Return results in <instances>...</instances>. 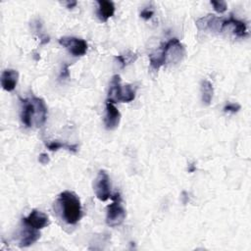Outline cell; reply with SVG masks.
<instances>
[{
  "instance_id": "obj_1",
  "label": "cell",
  "mask_w": 251,
  "mask_h": 251,
  "mask_svg": "<svg viewBox=\"0 0 251 251\" xmlns=\"http://www.w3.org/2000/svg\"><path fill=\"white\" fill-rule=\"evenodd\" d=\"M62 210V216L69 225H75L82 216L81 204L75 193L70 190H65L60 193L58 198Z\"/></svg>"
},
{
  "instance_id": "obj_2",
  "label": "cell",
  "mask_w": 251,
  "mask_h": 251,
  "mask_svg": "<svg viewBox=\"0 0 251 251\" xmlns=\"http://www.w3.org/2000/svg\"><path fill=\"white\" fill-rule=\"evenodd\" d=\"M111 199L114 200L112 204L107 207L106 214V224L109 226H120L126 219V210L121 204V197L119 193H115L114 196H111Z\"/></svg>"
},
{
  "instance_id": "obj_3",
  "label": "cell",
  "mask_w": 251,
  "mask_h": 251,
  "mask_svg": "<svg viewBox=\"0 0 251 251\" xmlns=\"http://www.w3.org/2000/svg\"><path fill=\"white\" fill-rule=\"evenodd\" d=\"M93 189L96 197L101 201H106L111 198V184L109 176L105 171H99L93 184Z\"/></svg>"
},
{
  "instance_id": "obj_4",
  "label": "cell",
  "mask_w": 251,
  "mask_h": 251,
  "mask_svg": "<svg viewBox=\"0 0 251 251\" xmlns=\"http://www.w3.org/2000/svg\"><path fill=\"white\" fill-rule=\"evenodd\" d=\"M59 43L75 57L83 56L87 51V43L85 40L81 38L64 36L59 39Z\"/></svg>"
},
{
  "instance_id": "obj_5",
  "label": "cell",
  "mask_w": 251,
  "mask_h": 251,
  "mask_svg": "<svg viewBox=\"0 0 251 251\" xmlns=\"http://www.w3.org/2000/svg\"><path fill=\"white\" fill-rule=\"evenodd\" d=\"M196 25L200 30L222 31L224 27V19L218 18L215 15H207L196 21Z\"/></svg>"
},
{
  "instance_id": "obj_6",
  "label": "cell",
  "mask_w": 251,
  "mask_h": 251,
  "mask_svg": "<svg viewBox=\"0 0 251 251\" xmlns=\"http://www.w3.org/2000/svg\"><path fill=\"white\" fill-rule=\"evenodd\" d=\"M23 224L35 229H41L49 225V219L48 216L43 212L32 210L27 217L23 219Z\"/></svg>"
},
{
  "instance_id": "obj_7",
  "label": "cell",
  "mask_w": 251,
  "mask_h": 251,
  "mask_svg": "<svg viewBox=\"0 0 251 251\" xmlns=\"http://www.w3.org/2000/svg\"><path fill=\"white\" fill-rule=\"evenodd\" d=\"M21 101H22V111H21L22 123L26 127H30L32 126L33 121L35 120V115H36L34 103L31 98L21 99Z\"/></svg>"
},
{
  "instance_id": "obj_8",
  "label": "cell",
  "mask_w": 251,
  "mask_h": 251,
  "mask_svg": "<svg viewBox=\"0 0 251 251\" xmlns=\"http://www.w3.org/2000/svg\"><path fill=\"white\" fill-rule=\"evenodd\" d=\"M121 121V113L115 106L114 102L107 100L106 101V115L104 119L105 126L107 129H115Z\"/></svg>"
},
{
  "instance_id": "obj_9",
  "label": "cell",
  "mask_w": 251,
  "mask_h": 251,
  "mask_svg": "<svg viewBox=\"0 0 251 251\" xmlns=\"http://www.w3.org/2000/svg\"><path fill=\"white\" fill-rule=\"evenodd\" d=\"M19 78V73L16 70L8 69L3 71L1 75V86L6 91H12L15 89Z\"/></svg>"
},
{
  "instance_id": "obj_10",
  "label": "cell",
  "mask_w": 251,
  "mask_h": 251,
  "mask_svg": "<svg viewBox=\"0 0 251 251\" xmlns=\"http://www.w3.org/2000/svg\"><path fill=\"white\" fill-rule=\"evenodd\" d=\"M167 51H168V45L166 42V43H163L157 51L149 55L151 68H153L154 70H158L167 62Z\"/></svg>"
},
{
  "instance_id": "obj_11",
  "label": "cell",
  "mask_w": 251,
  "mask_h": 251,
  "mask_svg": "<svg viewBox=\"0 0 251 251\" xmlns=\"http://www.w3.org/2000/svg\"><path fill=\"white\" fill-rule=\"evenodd\" d=\"M39 229H35L29 226H26L22 230L20 236V246L21 247H28L34 242H36L40 237Z\"/></svg>"
},
{
  "instance_id": "obj_12",
  "label": "cell",
  "mask_w": 251,
  "mask_h": 251,
  "mask_svg": "<svg viewBox=\"0 0 251 251\" xmlns=\"http://www.w3.org/2000/svg\"><path fill=\"white\" fill-rule=\"evenodd\" d=\"M122 90L123 86L121 84V77L119 75H113L111 82H110V87H109V92H108V99L109 101H112L114 103L118 102L121 100L122 96Z\"/></svg>"
},
{
  "instance_id": "obj_13",
  "label": "cell",
  "mask_w": 251,
  "mask_h": 251,
  "mask_svg": "<svg viewBox=\"0 0 251 251\" xmlns=\"http://www.w3.org/2000/svg\"><path fill=\"white\" fill-rule=\"evenodd\" d=\"M31 99L34 103L35 110H36V115H35L34 122H35L37 126H41L45 123L46 118H47V107H46L45 102L42 98L32 96Z\"/></svg>"
},
{
  "instance_id": "obj_14",
  "label": "cell",
  "mask_w": 251,
  "mask_h": 251,
  "mask_svg": "<svg viewBox=\"0 0 251 251\" xmlns=\"http://www.w3.org/2000/svg\"><path fill=\"white\" fill-rule=\"evenodd\" d=\"M98 10L97 16L102 22H107L115 13V5L112 1L108 0H98Z\"/></svg>"
},
{
  "instance_id": "obj_15",
  "label": "cell",
  "mask_w": 251,
  "mask_h": 251,
  "mask_svg": "<svg viewBox=\"0 0 251 251\" xmlns=\"http://www.w3.org/2000/svg\"><path fill=\"white\" fill-rule=\"evenodd\" d=\"M226 25L233 26V32L239 37H245L248 34L246 24L238 19H235L233 16H230L228 19L224 20V27Z\"/></svg>"
},
{
  "instance_id": "obj_16",
  "label": "cell",
  "mask_w": 251,
  "mask_h": 251,
  "mask_svg": "<svg viewBox=\"0 0 251 251\" xmlns=\"http://www.w3.org/2000/svg\"><path fill=\"white\" fill-rule=\"evenodd\" d=\"M201 98H202V102L205 105H210L212 99H213V94H214V88H213V84L207 80L204 79L201 82Z\"/></svg>"
},
{
  "instance_id": "obj_17",
  "label": "cell",
  "mask_w": 251,
  "mask_h": 251,
  "mask_svg": "<svg viewBox=\"0 0 251 251\" xmlns=\"http://www.w3.org/2000/svg\"><path fill=\"white\" fill-rule=\"evenodd\" d=\"M46 147L50 150V151H57L58 149H66L68 151L71 152H76L77 151V145L76 144H67V143H63L60 142L58 140H54V141H50L46 143Z\"/></svg>"
},
{
  "instance_id": "obj_18",
  "label": "cell",
  "mask_w": 251,
  "mask_h": 251,
  "mask_svg": "<svg viewBox=\"0 0 251 251\" xmlns=\"http://www.w3.org/2000/svg\"><path fill=\"white\" fill-rule=\"evenodd\" d=\"M115 59L121 65V68L124 69L126 65L133 63L137 59V55L131 51H126L125 54H120L115 57Z\"/></svg>"
},
{
  "instance_id": "obj_19",
  "label": "cell",
  "mask_w": 251,
  "mask_h": 251,
  "mask_svg": "<svg viewBox=\"0 0 251 251\" xmlns=\"http://www.w3.org/2000/svg\"><path fill=\"white\" fill-rule=\"evenodd\" d=\"M135 92H136V90L131 84H126L123 87L120 102H124V103L131 102L135 98Z\"/></svg>"
},
{
  "instance_id": "obj_20",
  "label": "cell",
  "mask_w": 251,
  "mask_h": 251,
  "mask_svg": "<svg viewBox=\"0 0 251 251\" xmlns=\"http://www.w3.org/2000/svg\"><path fill=\"white\" fill-rule=\"evenodd\" d=\"M211 5H213L214 10L220 14L226 12L227 8V5L225 1H211Z\"/></svg>"
},
{
  "instance_id": "obj_21",
  "label": "cell",
  "mask_w": 251,
  "mask_h": 251,
  "mask_svg": "<svg viewBox=\"0 0 251 251\" xmlns=\"http://www.w3.org/2000/svg\"><path fill=\"white\" fill-rule=\"evenodd\" d=\"M240 110V105L237 103H227L224 107V111L226 113H236Z\"/></svg>"
},
{
  "instance_id": "obj_22",
  "label": "cell",
  "mask_w": 251,
  "mask_h": 251,
  "mask_svg": "<svg viewBox=\"0 0 251 251\" xmlns=\"http://www.w3.org/2000/svg\"><path fill=\"white\" fill-rule=\"evenodd\" d=\"M153 14H154V10L152 8H144L140 12V17L144 20H149L152 18Z\"/></svg>"
},
{
  "instance_id": "obj_23",
  "label": "cell",
  "mask_w": 251,
  "mask_h": 251,
  "mask_svg": "<svg viewBox=\"0 0 251 251\" xmlns=\"http://www.w3.org/2000/svg\"><path fill=\"white\" fill-rule=\"evenodd\" d=\"M70 76V71H69V65L68 64H65L60 72V75H59V78L60 79H66Z\"/></svg>"
},
{
  "instance_id": "obj_24",
  "label": "cell",
  "mask_w": 251,
  "mask_h": 251,
  "mask_svg": "<svg viewBox=\"0 0 251 251\" xmlns=\"http://www.w3.org/2000/svg\"><path fill=\"white\" fill-rule=\"evenodd\" d=\"M49 161H50V159H49V157H48V155H47L46 153H41V154L38 156V162H39L40 164H42V165L48 164Z\"/></svg>"
},
{
  "instance_id": "obj_25",
  "label": "cell",
  "mask_w": 251,
  "mask_h": 251,
  "mask_svg": "<svg viewBox=\"0 0 251 251\" xmlns=\"http://www.w3.org/2000/svg\"><path fill=\"white\" fill-rule=\"evenodd\" d=\"M76 4H77L76 1H71V2H67V3H66V6H67V8L72 9V8H74Z\"/></svg>"
},
{
  "instance_id": "obj_26",
  "label": "cell",
  "mask_w": 251,
  "mask_h": 251,
  "mask_svg": "<svg viewBox=\"0 0 251 251\" xmlns=\"http://www.w3.org/2000/svg\"><path fill=\"white\" fill-rule=\"evenodd\" d=\"M195 170H196V167H195L193 164L189 165V168H188V172H189V173H192V172H194Z\"/></svg>"
}]
</instances>
